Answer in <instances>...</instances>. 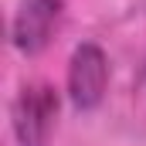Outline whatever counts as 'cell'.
I'll use <instances>...</instances> for the list:
<instances>
[{"label": "cell", "mask_w": 146, "mask_h": 146, "mask_svg": "<svg viewBox=\"0 0 146 146\" xmlns=\"http://www.w3.org/2000/svg\"><path fill=\"white\" fill-rule=\"evenodd\" d=\"M58 109H61V99L54 85L24 82L10 102V129L17 146H51Z\"/></svg>", "instance_id": "1"}, {"label": "cell", "mask_w": 146, "mask_h": 146, "mask_svg": "<svg viewBox=\"0 0 146 146\" xmlns=\"http://www.w3.org/2000/svg\"><path fill=\"white\" fill-rule=\"evenodd\" d=\"M109 88V58L95 41H82L68 58V99L78 112L102 106Z\"/></svg>", "instance_id": "2"}, {"label": "cell", "mask_w": 146, "mask_h": 146, "mask_svg": "<svg viewBox=\"0 0 146 146\" xmlns=\"http://www.w3.org/2000/svg\"><path fill=\"white\" fill-rule=\"evenodd\" d=\"M61 14H65L61 0H21L14 10V21H10V44L24 58L41 54L58 31Z\"/></svg>", "instance_id": "3"}]
</instances>
